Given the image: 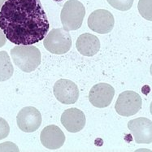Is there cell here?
<instances>
[{
    "mask_svg": "<svg viewBox=\"0 0 152 152\" xmlns=\"http://www.w3.org/2000/svg\"><path fill=\"white\" fill-rule=\"evenodd\" d=\"M0 28L17 46L43 40L50 24L40 0H7L0 9Z\"/></svg>",
    "mask_w": 152,
    "mask_h": 152,
    "instance_id": "6da1fadb",
    "label": "cell"
},
{
    "mask_svg": "<svg viewBox=\"0 0 152 152\" xmlns=\"http://www.w3.org/2000/svg\"><path fill=\"white\" fill-rule=\"evenodd\" d=\"M13 62L25 72L34 71L41 64V52L34 46H16L11 50Z\"/></svg>",
    "mask_w": 152,
    "mask_h": 152,
    "instance_id": "7a4b0ae2",
    "label": "cell"
},
{
    "mask_svg": "<svg viewBox=\"0 0 152 152\" xmlns=\"http://www.w3.org/2000/svg\"><path fill=\"white\" fill-rule=\"evenodd\" d=\"M86 16L84 5L78 0H68L63 7L60 20L66 31L77 30L81 28Z\"/></svg>",
    "mask_w": 152,
    "mask_h": 152,
    "instance_id": "3957f363",
    "label": "cell"
},
{
    "mask_svg": "<svg viewBox=\"0 0 152 152\" xmlns=\"http://www.w3.org/2000/svg\"><path fill=\"white\" fill-rule=\"evenodd\" d=\"M44 47L55 55H63L71 49L72 37L64 28H54L43 39Z\"/></svg>",
    "mask_w": 152,
    "mask_h": 152,
    "instance_id": "277c9868",
    "label": "cell"
},
{
    "mask_svg": "<svg viewBox=\"0 0 152 152\" xmlns=\"http://www.w3.org/2000/svg\"><path fill=\"white\" fill-rule=\"evenodd\" d=\"M142 98L134 91H124L119 95L115 104V109L119 115L131 116L137 114L142 108Z\"/></svg>",
    "mask_w": 152,
    "mask_h": 152,
    "instance_id": "5b68a950",
    "label": "cell"
},
{
    "mask_svg": "<svg viewBox=\"0 0 152 152\" xmlns=\"http://www.w3.org/2000/svg\"><path fill=\"white\" fill-rule=\"evenodd\" d=\"M115 25L114 16L109 11L98 9L91 13L88 18L89 28L99 34H108Z\"/></svg>",
    "mask_w": 152,
    "mask_h": 152,
    "instance_id": "8992f818",
    "label": "cell"
},
{
    "mask_svg": "<svg viewBox=\"0 0 152 152\" xmlns=\"http://www.w3.org/2000/svg\"><path fill=\"white\" fill-rule=\"evenodd\" d=\"M56 99L63 104H74L79 98V90L73 81L68 79H59L53 87Z\"/></svg>",
    "mask_w": 152,
    "mask_h": 152,
    "instance_id": "52a82bcc",
    "label": "cell"
},
{
    "mask_svg": "<svg viewBox=\"0 0 152 152\" xmlns=\"http://www.w3.org/2000/svg\"><path fill=\"white\" fill-rule=\"evenodd\" d=\"M16 122L19 129L25 133H33L42 124L40 112L34 107H26L19 112Z\"/></svg>",
    "mask_w": 152,
    "mask_h": 152,
    "instance_id": "ba28073f",
    "label": "cell"
},
{
    "mask_svg": "<svg viewBox=\"0 0 152 152\" xmlns=\"http://www.w3.org/2000/svg\"><path fill=\"white\" fill-rule=\"evenodd\" d=\"M115 95V90L107 83L94 85L89 93L90 103L99 108H104L112 103Z\"/></svg>",
    "mask_w": 152,
    "mask_h": 152,
    "instance_id": "9c48e42d",
    "label": "cell"
},
{
    "mask_svg": "<svg viewBox=\"0 0 152 152\" xmlns=\"http://www.w3.org/2000/svg\"><path fill=\"white\" fill-rule=\"evenodd\" d=\"M128 128L133 134L134 141L138 144H150L152 142V122L143 117L128 122Z\"/></svg>",
    "mask_w": 152,
    "mask_h": 152,
    "instance_id": "30bf717a",
    "label": "cell"
},
{
    "mask_svg": "<svg viewBox=\"0 0 152 152\" xmlns=\"http://www.w3.org/2000/svg\"><path fill=\"white\" fill-rule=\"evenodd\" d=\"M41 142L49 150H57L65 142V135L57 125L50 124L45 127L40 135Z\"/></svg>",
    "mask_w": 152,
    "mask_h": 152,
    "instance_id": "8fae6325",
    "label": "cell"
},
{
    "mask_svg": "<svg viewBox=\"0 0 152 152\" xmlns=\"http://www.w3.org/2000/svg\"><path fill=\"white\" fill-rule=\"evenodd\" d=\"M86 115L80 109L72 107L66 110L61 115V124L70 133H78L86 125Z\"/></svg>",
    "mask_w": 152,
    "mask_h": 152,
    "instance_id": "7c38bea8",
    "label": "cell"
},
{
    "mask_svg": "<svg viewBox=\"0 0 152 152\" xmlns=\"http://www.w3.org/2000/svg\"><path fill=\"white\" fill-rule=\"evenodd\" d=\"M76 47L78 52L82 56H93L99 52L100 49V41L98 37L91 34H83L78 37Z\"/></svg>",
    "mask_w": 152,
    "mask_h": 152,
    "instance_id": "4fadbf2b",
    "label": "cell"
},
{
    "mask_svg": "<svg viewBox=\"0 0 152 152\" xmlns=\"http://www.w3.org/2000/svg\"><path fill=\"white\" fill-rule=\"evenodd\" d=\"M14 72L12 64L6 51H0V81H7Z\"/></svg>",
    "mask_w": 152,
    "mask_h": 152,
    "instance_id": "5bb4252c",
    "label": "cell"
},
{
    "mask_svg": "<svg viewBox=\"0 0 152 152\" xmlns=\"http://www.w3.org/2000/svg\"><path fill=\"white\" fill-rule=\"evenodd\" d=\"M140 15L147 20H152V0H139L137 5Z\"/></svg>",
    "mask_w": 152,
    "mask_h": 152,
    "instance_id": "9a60e30c",
    "label": "cell"
},
{
    "mask_svg": "<svg viewBox=\"0 0 152 152\" xmlns=\"http://www.w3.org/2000/svg\"><path fill=\"white\" fill-rule=\"evenodd\" d=\"M107 3L115 9L128 11L133 7L134 0H107Z\"/></svg>",
    "mask_w": 152,
    "mask_h": 152,
    "instance_id": "2e32d148",
    "label": "cell"
},
{
    "mask_svg": "<svg viewBox=\"0 0 152 152\" xmlns=\"http://www.w3.org/2000/svg\"><path fill=\"white\" fill-rule=\"evenodd\" d=\"M10 133V127L8 123L2 117H0V140L6 138Z\"/></svg>",
    "mask_w": 152,
    "mask_h": 152,
    "instance_id": "e0dca14e",
    "label": "cell"
},
{
    "mask_svg": "<svg viewBox=\"0 0 152 152\" xmlns=\"http://www.w3.org/2000/svg\"><path fill=\"white\" fill-rule=\"evenodd\" d=\"M0 151H19L18 146L16 144L11 142H6L2 144H0Z\"/></svg>",
    "mask_w": 152,
    "mask_h": 152,
    "instance_id": "ac0fdd59",
    "label": "cell"
},
{
    "mask_svg": "<svg viewBox=\"0 0 152 152\" xmlns=\"http://www.w3.org/2000/svg\"><path fill=\"white\" fill-rule=\"evenodd\" d=\"M7 38L5 34H3V32L2 31V29L0 28V47H3L5 44H6Z\"/></svg>",
    "mask_w": 152,
    "mask_h": 152,
    "instance_id": "d6986e66",
    "label": "cell"
},
{
    "mask_svg": "<svg viewBox=\"0 0 152 152\" xmlns=\"http://www.w3.org/2000/svg\"><path fill=\"white\" fill-rule=\"evenodd\" d=\"M7 0H0V9H1V7H3V5L5 3Z\"/></svg>",
    "mask_w": 152,
    "mask_h": 152,
    "instance_id": "ffe728a7",
    "label": "cell"
},
{
    "mask_svg": "<svg viewBox=\"0 0 152 152\" xmlns=\"http://www.w3.org/2000/svg\"><path fill=\"white\" fill-rule=\"evenodd\" d=\"M54 1H56V2H61L63 0H54Z\"/></svg>",
    "mask_w": 152,
    "mask_h": 152,
    "instance_id": "44dd1931",
    "label": "cell"
}]
</instances>
